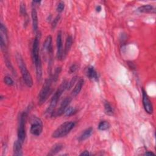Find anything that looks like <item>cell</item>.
I'll use <instances>...</instances> for the list:
<instances>
[{
	"instance_id": "1",
	"label": "cell",
	"mask_w": 156,
	"mask_h": 156,
	"mask_svg": "<svg viewBox=\"0 0 156 156\" xmlns=\"http://www.w3.org/2000/svg\"><path fill=\"white\" fill-rule=\"evenodd\" d=\"M39 45H40V35L37 34L34 40L32 45V58L35 65L37 79L40 81L42 77V66L40 56L39 54Z\"/></svg>"
},
{
	"instance_id": "2",
	"label": "cell",
	"mask_w": 156,
	"mask_h": 156,
	"mask_svg": "<svg viewBox=\"0 0 156 156\" xmlns=\"http://www.w3.org/2000/svg\"><path fill=\"white\" fill-rule=\"evenodd\" d=\"M68 83V82H67L66 80H63L62 83L60 85L59 87L58 88L57 91L55 92L54 95L52 96L50 101L49 105L48 106V108L45 112V115L47 117L52 116V115L55 111V108L57 105L60 97L62 96L63 93L65 91V90L67 89Z\"/></svg>"
},
{
	"instance_id": "3",
	"label": "cell",
	"mask_w": 156,
	"mask_h": 156,
	"mask_svg": "<svg viewBox=\"0 0 156 156\" xmlns=\"http://www.w3.org/2000/svg\"><path fill=\"white\" fill-rule=\"evenodd\" d=\"M16 58L25 84L29 88L32 87V86L33 85L32 77L26 67V65L20 53H17L16 54Z\"/></svg>"
},
{
	"instance_id": "4",
	"label": "cell",
	"mask_w": 156,
	"mask_h": 156,
	"mask_svg": "<svg viewBox=\"0 0 156 156\" xmlns=\"http://www.w3.org/2000/svg\"><path fill=\"white\" fill-rule=\"evenodd\" d=\"M52 76L46 79L42 86V88L38 94V104L42 105L47 100L51 92V86L53 82Z\"/></svg>"
},
{
	"instance_id": "5",
	"label": "cell",
	"mask_w": 156,
	"mask_h": 156,
	"mask_svg": "<svg viewBox=\"0 0 156 156\" xmlns=\"http://www.w3.org/2000/svg\"><path fill=\"white\" fill-rule=\"evenodd\" d=\"M75 122L73 121H66L60 125L52 133V136L55 138H62L67 135L74 128Z\"/></svg>"
},
{
	"instance_id": "6",
	"label": "cell",
	"mask_w": 156,
	"mask_h": 156,
	"mask_svg": "<svg viewBox=\"0 0 156 156\" xmlns=\"http://www.w3.org/2000/svg\"><path fill=\"white\" fill-rule=\"evenodd\" d=\"M27 112H23L21 113L20 116L19 126L18 129V140L20 141L21 143L24 142L26 138V122L27 119Z\"/></svg>"
},
{
	"instance_id": "7",
	"label": "cell",
	"mask_w": 156,
	"mask_h": 156,
	"mask_svg": "<svg viewBox=\"0 0 156 156\" xmlns=\"http://www.w3.org/2000/svg\"><path fill=\"white\" fill-rule=\"evenodd\" d=\"M43 123L41 120L34 116L31 120V126H30V133L35 136H39L43 132Z\"/></svg>"
},
{
	"instance_id": "8",
	"label": "cell",
	"mask_w": 156,
	"mask_h": 156,
	"mask_svg": "<svg viewBox=\"0 0 156 156\" xmlns=\"http://www.w3.org/2000/svg\"><path fill=\"white\" fill-rule=\"evenodd\" d=\"M71 100H72V99H71V98H70V97H66V98H65L62 101V102H61L59 108H58L56 111H55V112H54V113H53L52 117L60 116L62 115L65 113L66 109L67 107H68V105H69V104H70Z\"/></svg>"
},
{
	"instance_id": "9",
	"label": "cell",
	"mask_w": 156,
	"mask_h": 156,
	"mask_svg": "<svg viewBox=\"0 0 156 156\" xmlns=\"http://www.w3.org/2000/svg\"><path fill=\"white\" fill-rule=\"evenodd\" d=\"M142 91V101L144 108L146 113H147L148 114H152L153 113V105L152 102L149 98L146 91L144 90H143Z\"/></svg>"
},
{
	"instance_id": "10",
	"label": "cell",
	"mask_w": 156,
	"mask_h": 156,
	"mask_svg": "<svg viewBox=\"0 0 156 156\" xmlns=\"http://www.w3.org/2000/svg\"><path fill=\"white\" fill-rule=\"evenodd\" d=\"M57 58L59 60H62L64 58L63 55V49L62 44V32L58 31L57 35Z\"/></svg>"
},
{
	"instance_id": "11",
	"label": "cell",
	"mask_w": 156,
	"mask_h": 156,
	"mask_svg": "<svg viewBox=\"0 0 156 156\" xmlns=\"http://www.w3.org/2000/svg\"><path fill=\"white\" fill-rule=\"evenodd\" d=\"M43 49L44 51L47 52V53L49 54V55L51 56L53 52L52 49V37L51 35H48L44 43H43Z\"/></svg>"
},
{
	"instance_id": "12",
	"label": "cell",
	"mask_w": 156,
	"mask_h": 156,
	"mask_svg": "<svg viewBox=\"0 0 156 156\" xmlns=\"http://www.w3.org/2000/svg\"><path fill=\"white\" fill-rule=\"evenodd\" d=\"M31 17L32 21V29L34 32H36L38 30V21L37 12L35 7H33L31 11Z\"/></svg>"
},
{
	"instance_id": "13",
	"label": "cell",
	"mask_w": 156,
	"mask_h": 156,
	"mask_svg": "<svg viewBox=\"0 0 156 156\" xmlns=\"http://www.w3.org/2000/svg\"><path fill=\"white\" fill-rule=\"evenodd\" d=\"M85 74L91 80H93L95 81L98 80V76L96 71L93 66H88L86 68Z\"/></svg>"
},
{
	"instance_id": "14",
	"label": "cell",
	"mask_w": 156,
	"mask_h": 156,
	"mask_svg": "<svg viewBox=\"0 0 156 156\" xmlns=\"http://www.w3.org/2000/svg\"><path fill=\"white\" fill-rule=\"evenodd\" d=\"M93 129L91 127L84 130L78 138L79 141H83L87 140V138H88L93 133Z\"/></svg>"
},
{
	"instance_id": "15",
	"label": "cell",
	"mask_w": 156,
	"mask_h": 156,
	"mask_svg": "<svg viewBox=\"0 0 156 156\" xmlns=\"http://www.w3.org/2000/svg\"><path fill=\"white\" fill-rule=\"evenodd\" d=\"M137 11L140 13H155V10L154 7L152 5L149 4L143 5L139 7L137 9Z\"/></svg>"
},
{
	"instance_id": "16",
	"label": "cell",
	"mask_w": 156,
	"mask_h": 156,
	"mask_svg": "<svg viewBox=\"0 0 156 156\" xmlns=\"http://www.w3.org/2000/svg\"><path fill=\"white\" fill-rule=\"evenodd\" d=\"M22 144L20 141L16 140L13 144V154L16 156L23 155Z\"/></svg>"
},
{
	"instance_id": "17",
	"label": "cell",
	"mask_w": 156,
	"mask_h": 156,
	"mask_svg": "<svg viewBox=\"0 0 156 156\" xmlns=\"http://www.w3.org/2000/svg\"><path fill=\"white\" fill-rule=\"evenodd\" d=\"M73 39L72 36H71V35L68 36V37L66 38V42H65V47L63 50L64 58L68 54V52L73 45Z\"/></svg>"
},
{
	"instance_id": "18",
	"label": "cell",
	"mask_w": 156,
	"mask_h": 156,
	"mask_svg": "<svg viewBox=\"0 0 156 156\" xmlns=\"http://www.w3.org/2000/svg\"><path fill=\"white\" fill-rule=\"evenodd\" d=\"M83 82H84V80L83 79H80L78 82H77L76 85H75L74 88H73V91H72V95L73 96H76L81 91L82 86L83 85Z\"/></svg>"
},
{
	"instance_id": "19",
	"label": "cell",
	"mask_w": 156,
	"mask_h": 156,
	"mask_svg": "<svg viewBox=\"0 0 156 156\" xmlns=\"http://www.w3.org/2000/svg\"><path fill=\"white\" fill-rule=\"evenodd\" d=\"M63 148V145L61 143H57L54 144L52 148L51 149L49 152L48 153V155H54L62 151Z\"/></svg>"
},
{
	"instance_id": "20",
	"label": "cell",
	"mask_w": 156,
	"mask_h": 156,
	"mask_svg": "<svg viewBox=\"0 0 156 156\" xmlns=\"http://www.w3.org/2000/svg\"><path fill=\"white\" fill-rule=\"evenodd\" d=\"M104 112L105 114L108 116H112L114 114V109L111 104L108 102H105L104 103Z\"/></svg>"
},
{
	"instance_id": "21",
	"label": "cell",
	"mask_w": 156,
	"mask_h": 156,
	"mask_svg": "<svg viewBox=\"0 0 156 156\" xmlns=\"http://www.w3.org/2000/svg\"><path fill=\"white\" fill-rule=\"evenodd\" d=\"M110 127V124L108 121H102L99 122L98 125V129L100 130H106Z\"/></svg>"
},
{
	"instance_id": "22",
	"label": "cell",
	"mask_w": 156,
	"mask_h": 156,
	"mask_svg": "<svg viewBox=\"0 0 156 156\" xmlns=\"http://www.w3.org/2000/svg\"><path fill=\"white\" fill-rule=\"evenodd\" d=\"M77 112V110L76 108L72 107H68L65 112V114L66 116H70L76 114Z\"/></svg>"
},
{
	"instance_id": "23",
	"label": "cell",
	"mask_w": 156,
	"mask_h": 156,
	"mask_svg": "<svg viewBox=\"0 0 156 156\" xmlns=\"http://www.w3.org/2000/svg\"><path fill=\"white\" fill-rule=\"evenodd\" d=\"M61 68L60 67H58L55 69V72L54 73V75L52 76V79H53V81L54 82H57V80H58V76H59V74L61 72Z\"/></svg>"
},
{
	"instance_id": "24",
	"label": "cell",
	"mask_w": 156,
	"mask_h": 156,
	"mask_svg": "<svg viewBox=\"0 0 156 156\" xmlns=\"http://www.w3.org/2000/svg\"><path fill=\"white\" fill-rule=\"evenodd\" d=\"M20 14L23 16H26L27 15V12H26V5L25 4L24 2L21 3L20 4Z\"/></svg>"
},
{
	"instance_id": "25",
	"label": "cell",
	"mask_w": 156,
	"mask_h": 156,
	"mask_svg": "<svg viewBox=\"0 0 156 156\" xmlns=\"http://www.w3.org/2000/svg\"><path fill=\"white\" fill-rule=\"evenodd\" d=\"M60 19V15H58L57 16H56L55 18L54 19V20L52 21V24H51V28H52V30H54V29L56 27Z\"/></svg>"
},
{
	"instance_id": "26",
	"label": "cell",
	"mask_w": 156,
	"mask_h": 156,
	"mask_svg": "<svg viewBox=\"0 0 156 156\" xmlns=\"http://www.w3.org/2000/svg\"><path fill=\"white\" fill-rule=\"evenodd\" d=\"M4 83L8 86H12L14 84V82L13 79L9 76H5L4 78Z\"/></svg>"
},
{
	"instance_id": "27",
	"label": "cell",
	"mask_w": 156,
	"mask_h": 156,
	"mask_svg": "<svg viewBox=\"0 0 156 156\" xmlns=\"http://www.w3.org/2000/svg\"><path fill=\"white\" fill-rule=\"evenodd\" d=\"M77 76H74V77H73L72 79H71V80L68 83V87H67V90H70L73 87V85H74V83L76 82V81L77 80Z\"/></svg>"
},
{
	"instance_id": "28",
	"label": "cell",
	"mask_w": 156,
	"mask_h": 156,
	"mask_svg": "<svg viewBox=\"0 0 156 156\" xmlns=\"http://www.w3.org/2000/svg\"><path fill=\"white\" fill-rule=\"evenodd\" d=\"M64 8H65V4L62 1H60L57 6V11L58 12V13H61L64 10Z\"/></svg>"
},
{
	"instance_id": "29",
	"label": "cell",
	"mask_w": 156,
	"mask_h": 156,
	"mask_svg": "<svg viewBox=\"0 0 156 156\" xmlns=\"http://www.w3.org/2000/svg\"><path fill=\"white\" fill-rule=\"evenodd\" d=\"M78 69V65L77 64H73L70 67H69V71L70 73H74L75 71H77V69Z\"/></svg>"
},
{
	"instance_id": "30",
	"label": "cell",
	"mask_w": 156,
	"mask_h": 156,
	"mask_svg": "<svg viewBox=\"0 0 156 156\" xmlns=\"http://www.w3.org/2000/svg\"><path fill=\"white\" fill-rule=\"evenodd\" d=\"M90 155V154L88 151H84L83 152H82L80 154V155H86V156H88V155Z\"/></svg>"
},
{
	"instance_id": "31",
	"label": "cell",
	"mask_w": 156,
	"mask_h": 156,
	"mask_svg": "<svg viewBox=\"0 0 156 156\" xmlns=\"http://www.w3.org/2000/svg\"><path fill=\"white\" fill-rule=\"evenodd\" d=\"M143 155H155V154L151 151H146V152Z\"/></svg>"
},
{
	"instance_id": "32",
	"label": "cell",
	"mask_w": 156,
	"mask_h": 156,
	"mask_svg": "<svg viewBox=\"0 0 156 156\" xmlns=\"http://www.w3.org/2000/svg\"><path fill=\"white\" fill-rule=\"evenodd\" d=\"M101 9H102V8H101V6H100V5L97 6V7H96V12H101Z\"/></svg>"
}]
</instances>
